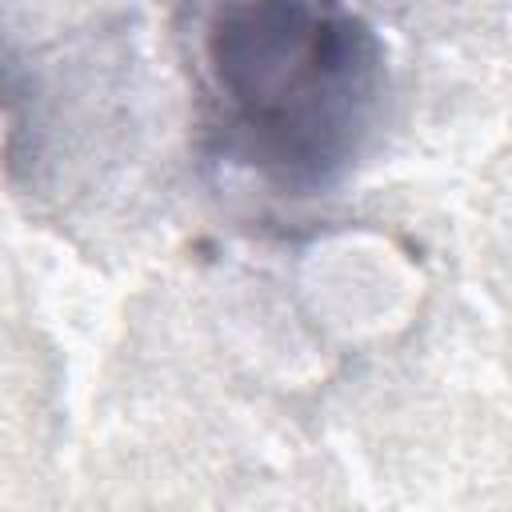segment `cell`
I'll return each mask as SVG.
<instances>
[{"label": "cell", "instance_id": "obj_1", "mask_svg": "<svg viewBox=\"0 0 512 512\" xmlns=\"http://www.w3.org/2000/svg\"><path fill=\"white\" fill-rule=\"evenodd\" d=\"M196 52L236 148L288 188L328 184L376 108V44L332 0H200Z\"/></svg>", "mask_w": 512, "mask_h": 512}]
</instances>
